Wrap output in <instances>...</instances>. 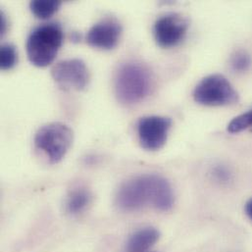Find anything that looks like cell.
<instances>
[{
  "mask_svg": "<svg viewBox=\"0 0 252 252\" xmlns=\"http://www.w3.org/2000/svg\"><path fill=\"white\" fill-rule=\"evenodd\" d=\"M175 202L170 183L159 175H142L124 183L116 195V203L123 211H136L152 205L160 211H169Z\"/></svg>",
  "mask_w": 252,
  "mask_h": 252,
  "instance_id": "6da1fadb",
  "label": "cell"
},
{
  "mask_svg": "<svg viewBox=\"0 0 252 252\" xmlns=\"http://www.w3.org/2000/svg\"><path fill=\"white\" fill-rule=\"evenodd\" d=\"M63 42V31L57 23L43 24L32 30L27 40V54L36 67L53 62Z\"/></svg>",
  "mask_w": 252,
  "mask_h": 252,
  "instance_id": "7a4b0ae2",
  "label": "cell"
},
{
  "mask_svg": "<svg viewBox=\"0 0 252 252\" xmlns=\"http://www.w3.org/2000/svg\"><path fill=\"white\" fill-rule=\"evenodd\" d=\"M149 71L141 64L127 62L120 66L115 78V93L120 102L133 104L142 100L150 91Z\"/></svg>",
  "mask_w": 252,
  "mask_h": 252,
  "instance_id": "3957f363",
  "label": "cell"
},
{
  "mask_svg": "<svg viewBox=\"0 0 252 252\" xmlns=\"http://www.w3.org/2000/svg\"><path fill=\"white\" fill-rule=\"evenodd\" d=\"M73 130L63 123L54 122L41 126L35 133L34 144L51 164L60 162L73 143Z\"/></svg>",
  "mask_w": 252,
  "mask_h": 252,
  "instance_id": "277c9868",
  "label": "cell"
},
{
  "mask_svg": "<svg viewBox=\"0 0 252 252\" xmlns=\"http://www.w3.org/2000/svg\"><path fill=\"white\" fill-rule=\"evenodd\" d=\"M195 102L205 106H226L239 101V94L222 75L214 74L204 78L194 89Z\"/></svg>",
  "mask_w": 252,
  "mask_h": 252,
  "instance_id": "5b68a950",
  "label": "cell"
},
{
  "mask_svg": "<svg viewBox=\"0 0 252 252\" xmlns=\"http://www.w3.org/2000/svg\"><path fill=\"white\" fill-rule=\"evenodd\" d=\"M53 80L64 89L83 91L90 82V72L81 59H68L56 63L52 70Z\"/></svg>",
  "mask_w": 252,
  "mask_h": 252,
  "instance_id": "8992f818",
  "label": "cell"
},
{
  "mask_svg": "<svg viewBox=\"0 0 252 252\" xmlns=\"http://www.w3.org/2000/svg\"><path fill=\"white\" fill-rule=\"evenodd\" d=\"M172 120L162 116H145L137 124L140 145L150 151L160 149L166 142Z\"/></svg>",
  "mask_w": 252,
  "mask_h": 252,
  "instance_id": "52a82bcc",
  "label": "cell"
},
{
  "mask_svg": "<svg viewBox=\"0 0 252 252\" xmlns=\"http://www.w3.org/2000/svg\"><path fill=\"white\" fill-rule=\"evenodd\" d=\"M189 28L188 20L180 14H169L159 18L153 28L154 37L159 46L169 48L181 42Z\"/></svg>",
  "mask_w": 252,
  "mask_h": 252,
  "instance_id": "ba28073f",
  "label": "cell"
},
{
  "mask_svg": "<svg viewBox=\"0 0 252 252\" xmlns=\"http://www.w3.org/2000/svg\"><path fill=\"white\" fill-rule=\"evenodd\" d=\"M121 34V24L115 19L107 18L90 29L87 34V42L93 47L109 50L118 44Z\"/></svg>",
  "mask_w": 252,
  "mask_h": 252,
  "instance_id": "9c48e42d",
  "label": "cell"
},
{
  "mask_svg": "<svg viewBox=\"0 0 252 252\" xmlns=\"http://www.w3.org/2000/svg\"><path fill=\"white\" fill-rule=\"evenodd\" d=\"M160 238V233L152 227L143 228L133 233L127 243L126 252H144L153 247Z\"/></svg>",
  "mask_w": 252,
  "mask_h": 252,
  "instance_id": "30bf717a",
  "label": "cell"
},
{
  "mask_svg": "<svg viewBox=\"0 0 252 252\" xmlns=\"http://www.w3.org/2000/svg\"><path fill=\"white\" fill-rule=\"evenodd\" d=\"M93 195L87 189H76L70 192L66 200V210L72 215L82 213L92 202Z\"/></svg>",
  "mask_w": 252,
  "mask_h": 252,
  "instance_id": "8fae6325",
  "label": "cell"
},
{
  "mask_svg": "<svg viewBox=\"0 0 252 252\" xmlns=\"http://www.w3.org/2000/svg\"><path fill=\"white\" fill-rule=\"evenodd\" d=\"M61 2L56 0H34L30 3V8L35 17L48 19L58 11Z\"/></svg>",
  "mask_w": 252,
  "mask_h": 252,
  "instance_id": "7c38bea8",
  "label": "cell"
},
{
  "mask_svg": "<svg viewBox=\"0 0 252 252\" xmlns=\"http://www.w3.org/2000/svg\"><path fill=\"white\" fill-rule=\"evenodd\" d=\"M18 60L16 47L11 43H4L0 47V67L2 70L13 68Z\"/></svg>",
  "mask_w": 252,
  "mask_h": 252,
  "instance_id": "4fadbf2b",
  "label": "cell"
},
{
  "mask_svg": "<svg viewBox=\"0 0 252 252\" xmlns=\"http://www.w3.org/2000/svg\"><path fill=\"white\" fill-rule=\"evenodd\" d=\"M252 66V56L244 50L236 51L231 57V67L235 72H248Z\"/></svg>",
  "mask_w": 252,
  "mask_h": 252,
  "instance_id": "5bb4252c",
  "label": "cell"
},
{
  "mask_svg": "<svg viewBox=\"0 0 252 252\" xmlns=\"http://www.w3.org/2000/svg\"><path fill=\"white\" fill-rule=\"evenodd\" d=\"M252 127V109L234 118L228 125V130L232 133H237Z\"/></svg>",
  "mask_w": 252,
  "mask_h": 252,
  "instance_id": "9a60e30c",
  "label": "cell"
},
{
  "mask_svg": "<svg viewBox=\"0 0 252 252\" xmlns=\"http://www.w3.org/2000/svg\"><path fill=\"white\" fill-rule=\"evenodd\" d=\"M214 176L219 180V181H226L229 178L228 172L226 171V169L222 168V167H217L214 170Z\"/></svg>",
  "mask_w": 252,
  "mask_h": 252,
  "instance_id": "2e32d148",
  "label": "cell"
},
{
  "mask_svg": "<svg viewBox=\"0 0 252 252\" xmlns=\"http://www.w3.org/2000/svg\"><path fill=\"white\" fill-rule=\"evenodd\" d=\"M7 30V19L3 11H0V36H3Z\"/></svg>",
  "mask_w": 252,
  "mask_h": 252,
  "instance_id": "e0dca14e",
  "label": "cell"
},
{
  "mask_svg": "<svg viewBox=\"0 0 252 252\" xmlns=\"http://www.w3.org/2000/svg\"><path fill=\"white\" fill-rule=\"evenodd\" d=\"M246 212L252 221V198H251L246 204Z\"/></svg>",
  "mask_w": 252,
  "mask_h": 252,
  "instance_id": "ac0fdd59",
  "label": "cell"
}]
</instances>
